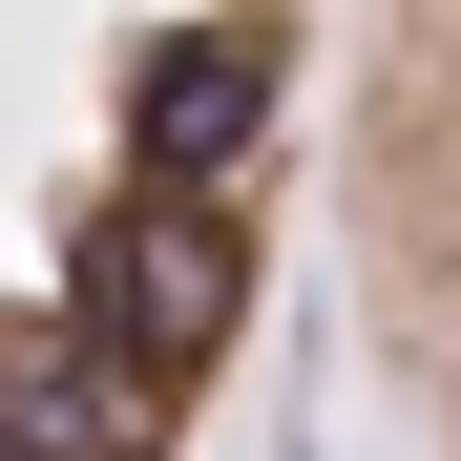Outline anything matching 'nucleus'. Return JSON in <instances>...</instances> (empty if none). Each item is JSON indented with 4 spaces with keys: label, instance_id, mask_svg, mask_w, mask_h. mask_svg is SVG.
<instances>
[{
    "label": "nucleus",
    "instance_id": "2",
    "mask_svg": "<svg viewBox=\"0 0 461 461\" xmlns=\"http://www.w3.org/2000/svg\"><path fill=\"white\" fill-rule=\"evenodd\" d=\"M336 126V252H357V336L399 357L420 440L461 461V22H377L315 63Z\"/></svg>",
    "mask_w": 461,
    "mask_h": 461
},
{
    "label": "nucleus",
    "instance_id": "1",
    "mask_svg": "<svg viewBox=\"0 0 461 461\" xmlns=\"http://www.w3.org/2000/svg\"><path fill=\"white\" fill-rule=\"evenodd\" d=\"M294 22H0V461H189L273 315Z\"/></svg>",
    "mask_w": 461,
    "mask_h": 461
}]
</instances>
